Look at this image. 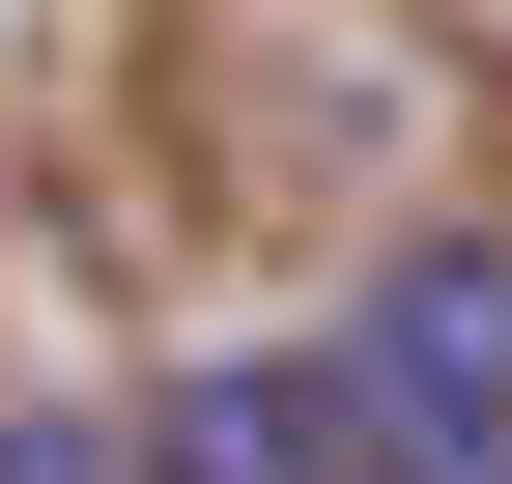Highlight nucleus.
Wrapping results in <instances>:
<instances>
[{
  "instance_id": "obj_1",
  "label": "nucleus",
  "mask_w": 512,
  "mask_h": 484,
  "mask_svg": "<svg viewBox=\"0 0 512 484\" xmlns=\"http://www.w3.org/2000/svg\"><path fill=\"white\" fill-rule=\"evenodd\" d=\"M342 484H512V228H399L313 342Z\"/></svg>"
},
{
  "instance_id": "obj_3",
  "label": "nucleus",
  "mask_w": 512,
  "mask_h": 484,
  "mask_svg": "<svg viewBox=\"0 0 512 484\" xmlns=\"http://www.w3.org/2000/svg\"><path fill=\"white\" fill-rule=\"evenodd\" d=\"M0 484H143V428L114 399H0Z\"/></svg>"
},
{
  "instance_id": "obj_2",
  "label": "nucleus",
  "mask_w": 512,
  "mask_h": 484,
  "mask_svg": "<svg viewBox=\"0 0 512 484\" xmlns=\"http://www.w3.org/2000/svg\"><path fill=\"white\" fill-rule=\"evenodd\" d=\"M143 484H342V428H313V342L171 371V399H143Z\"/></svg>"
}]
</instances>
